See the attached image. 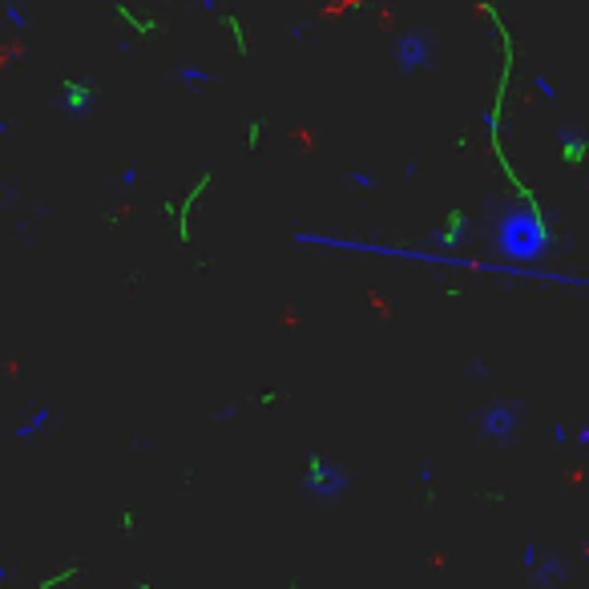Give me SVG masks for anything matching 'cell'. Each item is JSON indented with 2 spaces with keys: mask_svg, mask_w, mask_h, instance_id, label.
Listing matches in <instances>:
<instances>
[{
  "mask_svg": "<svg viewBox=\"0 0 589 589\" xmlns=\"http://www.w3.org/2000/svg\"><path fill=\"white\" fill-rule=\"evenodd\" d=\"M424 57H428V44H424V36H404V41H400V61H404V69H416Z\"/></svg>",
  "mask_w": 589,
  "mask_h": 589,
  "instance_id": "obj_1",
  "label": "cell"
},
{
  "mask_svg": "<svg viewBox=\"0 0 589 589\" xmlns=\"http://www.w3.org/2000/svg\"><path fill=\"white\" fill-rule=\"evenodd\" d=\"M206 77H211L206 69H182V81H206Z\"/></svg>",
  "mask_w": 589,
  "mask_h": 589,
  "instance_id": "obj_2",
  "label": "cell"
}]
</instances>
